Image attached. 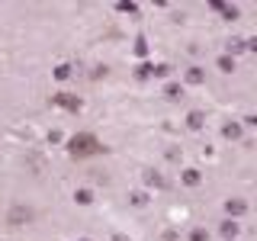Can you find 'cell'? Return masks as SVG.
I'll list each match as a JSON object with an SVG mask.
<instances>
[{"instance_id":"obj_6","label":"cell","mask_w":257,"mask_h":241,"mask_svg":"<svg viewBox=\"0 0 257 241\" xmlns=\"http://www.w3.org/2000/svg\"><path fill=\"white\" fill-rule=\"evenodd\" d=\"M228 58H235V55H241L244 48H251V42H244V39H228Z\"/></svg>"},{"instance_id":"obj_5","label":"cell","mask_w":257,"mask_h":241,"mask_svg":"<svg viewBox=\"0 0 257 241\" xmlns=\"http://www.w3.org/2000/svg\"><path fill=\"white\" fill-rule=\"evenodd\" d=\"M219 231H222V235H225V238H228V241H231V238H238V231H241V225H238L235 219H225V222L219 225Z\"/></svg>"},{"instance_id":"obj_7","label":"cell","mask_w":257,"mask_h":241,"mask_svg":"<svg viewBox=\"0 0 257 241\" xmlns=\"http://www.w3.org/2000/svg\"><path fill=\"white\" fill-rule=\"evenodd\" d=\"M145 183H148V187H158V190L167 187V180H164V177H158L155 171H145Z\"/></svg>"},{"instance_id":"obj_2","label":"cell","mask_w":257,"mask_h":241,"mask_svg":"<svg viewBox=\"0 0 257 241\" xmlns=\"http://www.w3.org/2000/svg\"><path fill=\"white\" fill-rule=\"evenodd\" d=\"M36 219V212H32L29 206H23V203H16L10 212H7V225H13V228H23L26 222H32Z\"/></svg>"},{"instance_id":"obj_8","label":"cell","mask_w":257,"mask_h":241,"mask_svg":"<svg viewBox=\"0 0 257 241\" xmlns=\"http://www.w3.org/2000/svg\"><path fill=\"white\" fill-rule=\"evenodd\" d=\"M199 180H203V177H199L196 167H187V171H183V183H187V187H199Z\"/></svg>"},{"instance_id":"obj_4","label":"cell","mask_w":257,"mask_h":241,"mask_svg":"<svg viewBox=\"0 0 257 241\" xmlns=\"http://www.w3.org/2000/svg\"><path fill=\"white\" fill-rule=\"evenodd\" d=\"M225 212L238 219V215H244V212H247V203H244V199H228V203H225Z\"/></svg>"},{"instance_id":"obj_9","label":"cell","mask_w":257,"mask_h":241,"mask_svg":"<svg viewBox=\"0 0 257 241\" xmlns=\"http://www.w3.org/2000/svg\"><path fill=\"white\" fill-rule=\"evenodd\" d=\"M203 119H206L203 112H199V109H193L190 116H187V126H190V129H203Z\"/></svg>"},{"instance_id":"obj_14","label":"cell","mask_w":257,"mask_h":241,"mask_svg":"<svg viewBox=\"0 0 257 241\" xmlns=\"http://www.w3.org/2000/svg\"><path fill=\"white\" fill-rule=\"evenodd\" d=\"M219 71H225V74H231V71H235V58L222 55V58H219Z\"/></svg>"},{"instance_id":"obj_16","label":"cell","mask_w":257,"mask_h":241,"mask_svg":"<svg viewBox=\"0 0 257 241\" xmlns=\"http://www.w3.org/2000/svg\"><path fill=\"white\" fill-rule=\"evenodd\" d=\"M190 241H209V235H206L203 228H193V231H190Z\"/></svg>"},{"instance_id":"obj_11","label":"cell","mask_w":257,"mask_h":241,"mask_svg":"<svg viewBox=\"0 0 257 241\" xmlns=\"http://www.w3.org/2000/svg\"><path fill=\"white\" fill-rule=\"evenodd\" d=\"M222 135H225V139H241V126L238 123H228V126L222 129Z\"/></svg>"},{"instance_id":"obj_18","label":"cell","mask_w":257,"mask_h":241,"mask_svg":"<svg viewBox=\"0 0 257 241\" xmlns=\"http://www.w3.org/2000/svg\"><path fill=\"white\" fill-rule=\"evenodd\" d=\"M128 199H132L135 206H145V203H148V199H145V193H132V196H128Z\"/></svg>"},{"instance_id":"obj_13","label":"cell","mask_w":257,"mask_h":241,"mask_svg":"<svg viewBox=\"0 0 257 241\" xmlns=\"http://www.w3.org/2000/svg\"><path fill=\"white\" fill-rule=\"evenodd\" d=\"M187 84H203V68H190L187 71Z\"/></svg>"},{"instance_id":"obj_17","label":"cell","mask_w":257,"mask_h":241,"mask_svg":"<svg viewBox=\"0 0 257 241\" xmlns=\"http://www.w3.org/2000/svg\"><path fill=\"white\" fill-rule=\"evenodd\" d=\"M222 16H225V20H238V10H235V7H222Z\"/></svg>"},{"instance_id":"obj_15","label":"cell","mask_w":257,"mask_h":241,"mask_svg":"<svg viewBox=\"0 0 257 241\" xmlns=\"http://www.w3.org/2000/svg\"><path fill=\"white\" fill-rule=\"evenodd\" d=\"M55 77H58V80H68L71 77V68H68V64H58V68H55Z\"/></svg>"},{"instance_id":"obj_12","label":"cell","mask_w":257,"mask_h":241,"mask_svg":"<svg viewBox=\"0 0 257 241\" xmlns=\"http://www.w3.org/2000/svg\"><path fill=\"white\" fill-rule=\"evenodd\" d=\"M74 199H77L80 206H90V203H93V193H90V190H77V193H74Z\"/></svg>"},{"instance_id":"obj_3","label":"cell","mask_w":257,"mask_h":241,"mask_svg":"<svg viewBox=\"0 0 257 241\" xmlns=\"http://www.w3.org/2000/svg\"><path fill=\"white\" fill-rule=\"evenodd\" d=\"M52 103H55V106L71 109V112H77V109H80V100H77L74 93H55V96H52Z\"/></svg>"},{"instance_id":"obj_1","label":"cell","mask_w":257,"mask_h":241,"mask_svg":"<svg viewBox=\"0 0 257 241\" xmlns=\"http://www.w3.org/2000/svg\"><path fill=\"white\" fill-rule=\"evenodd\" d=\"M100 151H103V145L90 132H80L74 139H68V155L71 158H93V155H100Z\"/></svg>"},{"instance_id":"obj_10","label":"cell","mask_w":257,"mask_h":241,"mask_svg":"<svg viewBox=\"0 0 257 241\" xmlns=\"http://www.w3.org/2000/svg\"><path fill=\"white\" fill-rule=\"evenodd\" d=\"M180 93H183L180 84H167L164 87V96H167V100H180Z\"/></svg>"}]
</instances>
